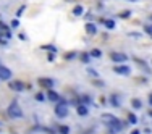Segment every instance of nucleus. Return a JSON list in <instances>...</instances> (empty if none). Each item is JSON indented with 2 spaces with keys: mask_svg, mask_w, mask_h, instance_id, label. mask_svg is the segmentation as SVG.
<instances>
[{
  "mask_svg": "<svg viewBox=\"0 0 152 134\" xmlns=\"http://www.w3.org/2000/svg\"><path fill=\"white\" fill-rule=\"evenodd\" d=\"M65 58H66L68 61H71L73 58H76V52H70V53H66V55H65Z\"/></svg>",
  "mask_w": 152,
  "mask_h": 134,
  "instance_id": "23",
  "label": "nucleus"
},
{
  "mask_svg": "<svg viewBox=\"0 0 152 134\" xmlns=\"http://www.w3.org/2000/svg\"><path fill=\"white\" fill-rule=\"evenodd\" d=\"M131 107L134 108V110H141V108H142V102H141V99H137V97L131 99Z\"/></svg>",
  "mask_w": 152,
  "mask_h": 134,
  "instance_id": "12",
  "label": "nucleus"
},
{
  "mask_svg": "<svg viewBox=\"0 0 152 134\" xmlns=\"http://www.w3.org/2000/svg\"><path fill=\"white\" fill-rule=\"evenodd\" d=\"M57 129H58V133H60V134H70V128H68L66 125H60Z\"/></svg>",
  "mask_w": 152,
  "mask_h": 134,
  "instance_id": "16",
  "label": "nucleus"
},
{
  "mask_svg": "<svg viewBox=\"0 0 152 134\" xmlns=\"http://www.w3.org/2000/svg\"><path fill=\"white\" fill-rule=\"evenodd\" d=\"M86 31H88V34L96 36V34H97V28H96V24H94V23H88V24H86Z\"/></svg>",
  "mask_w": 152,
  "mask_h": 134,
  "instance_id": "11",
  "label": "nucleus"
},
{
  "mask_svg": "<svg viewBox=\"0 0 152 134\" xmlns=\"http://www.w3.org/2000/svg\"><path fill=\"white\" fill-rule=\"evenodd\" d=\"M151 21H152V15H151Z\"/></svg>",
  "mask_w": 152,
  "mask_h": 134,
  "instance_id": "34",
  "label": "nucleus"
},
{
  "mask_svg": "<svg viewBox=\"0 0 152 134\" xmlns=\"http://www.w3.org/2000/svg\"><path fill=\"white\" fill-rule=\"evenodd\" d=\"M47 99L50 100V102H60V94L58 92H55L53 89H49V92H47Z\"/></svg>",
  "mask_w": 152,
  "mask_h": 134,
  "instance_id": "10",
  "label": "nucleus"
},
{
  "mask_svg": "<svg viewBox=\"0 0 152 134\" xmlns=\"http://www.w3.org/2000/svg\"><path fill=\"white\" fill-rule=\"evenodd\" d=\"M76 113H78L79 117H88L89 115V107L86 103H78L76 105Z\"/></svg>",
  "mask_w": 152,
  "mask_h": 134,
  "instance_id": "9",
  "label": "nucleus"
},
{
  "mask_svg": "<svg viewBox=\"0 0 152 134\" xmlns=\"http://www.w3.org/2000/svg\"><path fill=\"white\" fill-rule=\"evenodd\" d=\"M78 103H91V97H89V95H83L81 99H79Z\"/></svg>",
  "mask_w": 152,
  "mask_h": 134,
  "instance_id": "20",
  "label": "nucleus"
},
{
  "mask_svg": "<svg viewBox=\"0 0 152 134\" xmlns=\"http://www.w3.org/2000/svg\"><path fill=\"white\" fill-rule=\"evenodd\" d=\"M110 103L113 105V107H120V105H121V102L118 100V97L115 95V94H113V95H110Z\"/></svg>",
  "mask_w": 152,
  "mask_h": 134,
  "instance_id": "15",
  "label": "nucleus"
},
{
  "mask_svg": "<svg viewBox=\"0 0 152 134\" xmlns=\"http://www.w3.org/2000/svg\"><path fill=\"white\" fill-rule=\"evenodd\" d=\"M128 121H129V125H136V123H137V118H136V115L133 113V111H129V113H128Z\"/></svg>",
  "mask_w": 152,
  "mask_h": 134,
  "instance_id": "19",
  "label": "nucleus"
},
{
  "mask_svg": "<svg viewBox=\"0 0 152 134\" xmlns=\"http://www.w3.org/2000/svg\"><path fill=\"white\" fill-rule=\"evenodd\" d=\"M110 60L113 63H125L128 60V55L123 52H110Z\"/></svg>",
  "mask_w": 152,
  "mask_h": 134,
  "instance_id": "5",
  "label": "nucleus"
},
{
  "mask_svg": "<svg viewBox=\"0 0 152 134\" xmlns=\"http://www.w3.org/2000/svg\"><path fill=\"white\" fill-rule=\"evenodd\" d=\"M151 66H152V61H151Z\"/></svg>",
  "mask_w": 152,
  "mask_h": 134,
  "instance_id": "35",
  "label": "nucleus"
},
{
  "mask_svg": "<svg viewBox=\"0 0 152 134\" xmlns=\"http://www.w3.org/2000/svg\"><path fill=\"white\" fill-rule=\"evenodd\" d=\"M26 8V7H20V10H18V15H21V13H23V10Z\"/></svg>",
  "mask_w": 152,
  "mask_h": 134,
  "instance_id": "28",
  "label": "nucleus"
},
{
  "mask_svg": "<svg viewBox=\"0 0 152 134\" xmlns=\"http://www.w3.org/2000/svg\"><path fill=\"white\" fill-rule=\"evenodd\" d=\"M79 58H81L83 63H89L92 57H91V53H89V52H81V53H79Z\"/></svg>",
  "mask_w": 152,
  "mask_h": 134,
  "instance_id": "13",
  "label": "nucleus"
},
{
  "mask_svg": "<svg viewBox=\"0 0 152 134\" xmlns=\"http://www.w3.org/2000/svg\"><path fill=\"white\" fill-rule=\"evenodd\" d=\"M12 78H13V71L10 68H7L5 65L0 63V79L2 81H10Z\"/></svg>",
  "mask_w": 152,
  "mask_h": 134,
  "instance_id": "6",
  "label": "nucleus"
},
{
  "mask_svg": "<svg viewBox=\"0 0 152 134\" xmlns=\"http://www.w3.org/2000/svg\"><path fill=\"white\" fill-rule=\"evenodd\" d=\"M104 24H105L107 29H115V26H117V23H115L113 20H105V21H104Z\"/></svg>",
  "mask_w": 152,
  "mask_h": 134,
  "instance_id": "14",
  "label": "nucleus"
},
{
  "mask_svg": "<svg viewBox=\"0 0 152 134\" xmlns=\"http://www.w3.org/2000/svg\"><path fill=\"white\" fill-rule=\"evenodd\" d=\"M12 26H13V28H18V26H20V21H18V20H13Z\"/></svg>",
  "mask_w": 152,
  "mask_h": 134,
  "instance_id": "27",
  "label": "nucleus"
},
{
  "mask_svg": "<svg viewBox=\"0 0 152 134\" xmlns=\"http://www.w3.org/2000/svg\"><path fill=\"white\" fill-rule=\"evenodd\" d=\"M149 103H151V105H152V92H151V94H149Z\"/></svg>",
  "mask_w": 152,
  "mask_h": 134,
  "instance_id": "31",
  "label": "nucleus"
},
{
  "mask_svg": "<svg viewBox=\"0 0 152 134\" xmlns=\"http://www.w3.org/2000/svg\"><path fill=\"white\" fill-rule=\"evenodd\" d=\"M131 2H137V0H131Z\"/></svg>",
  "mask_w": 152,
  "mask_h": 134,
  "instance_id": "33",
  "label": "nucleus"
},
{
  "mask_svg": "<svg viewBox=\"0 0 152 134\" xmlns=\"http://www.w3.org/2000/svg\"><path fill=\"white\" fill-rule=\"evenodd\" d=\"M100 119H102L104 123H105L107 126H115V125H121V121L118 119L115 115H112V113H104V115H100Z\"/></svg>",
  "mask_w": 152,
  "mask_h": 134,
  "instance_id": "3",
  "label": "nucleus"
},
{
  "mask_svg": "<svg viewBox=\"0 0 152 134\" xmlns=\"http://www.w3.org/2000/svg\"><path fill=\"white\" fill-rule=\"evenodd\" d=\"M34 99L37 100V102H44V100H45V95H44L42 92H37V94H36V97H34Z\"/></svg>",
  "mask_w": 152,
  "mask_h": 134,
  "instance_id": "22",
  "label": "nucleus"
},
{
  "mask_svg": "<svg viewBox=\"0 0 152 134\" xmlns=\"http://www.w3.org/2000/svg\"><path fill=\"white\" fill-rule=\"evenodd\" d=\"M94 84H96V87H104V81H94Z\"/></svg>",
  "mask_w": 152,
  "mask_h": 134,
  "instance_id": "26",
  "label": "nucleus"
},
{
  "mask_svg": "<svg viewBox=\"0 0 152 134\" xmlns=\"http://www.w3.org/2000/svg\"><path fill=\"white\" fill-rule=\"evenodd\" d=\"M89 53H91V57H92V58H100V57H102V52H100L99 49H92Z\"/></svg>",
  "mask_w": 152,
  "mask_h": 134,
  "instance_id": "18",
  "label": "nucleus"
},
{
  "mask_svg": "<svg viewBox=\"0 0 152 134\" xmlns=\"http://www.w3.org/2000/svg\"><path fill=\"white\" fill-rule=\"evenodd\" d=\"M131 134H141V131H139V129H133Z\"/></svg>",
  "mask_w": 152,
  "mask_h": 134,
  "instance_id": "30",
  "label": "nucleus"
},
{
  "mask_svg": "<svg viewBox=\"0 0 152 134\" xmlns=\"http://www.w3.org/2000/svg\"><path fill=\"white\" fill-rule=\"evenodd\" d=\"M88 74H91L92 78H97V76H99V74H97V71H96V70H88Z\"/></svg>",
  "mask_w": 152,
  "mask_h": 134,
  "instance_id": "25",
  "label": "nucleus"
},
{
  "mask_svg": "<svg viewBox=\"0 0 152 134\" xmlns=\"http://www.w3.org/2000/svg\"><path fill=\"white\" fill-rule=\"evenodd\" d=\"M41 49H44V50H50L52 53H55V52H57V47H55V45H42Z\"/></svg>",
  "mask_w": 152,
  "mask_h": 134,
  "instance_id": "21",
  "label": "nucleus"
},
{
  "mask_svg": "<svg viewBox=\"0 0 152 134\" xmlns=\"http://www.w3.org/2000/svg\"><path fill=\"white\" fill-rule=\"evenodd\" d=\"M47 60H49V61H53V53H52V55L49 53V57H47Z\"/></svg>",
  "mask_w": 152,
  "mask_h": 134,
  "instance_id": "29",
  "label": "nucleus"
},
{
  "mask_svg": "<svg viewBox=\"0 0 152 134\" xmlns=\"http://www.w3.org/2000/svg\"><path fill=\"white\" fill-rule=\"evenodd\" d=\"M151 37H152V36H151Z\"/></svg>",
  "mask_w": 152,
  "mask_h": 134,
  "instance_id": "36",
  "label": "nucleus"
},
{
  "mask_svg": "<svg viewBox=\"0 0 152 134\" xmlns=\"http://www.w3.org/2000/svg\"><path fill=\"white\" fill-rule=\"evenodd\" d=\"M7 113H8V117H10V118H13V119H20V118H23V108L20 107L18 100H13V102L8 105V108H7Z\"/></svg>",
  "mask_w": 152,
  "mask_h": 134,
  "instance_id": "1",
  "label": "nucleus"
},
{
  "mask_svg": "<svg viewBox=\"0 0 152 134\" xmlns=\"http://www.w3.org/2000/svg\"><path fill=\"white\" fill-rule=\"evenodd\" d=\"M37 84L42 86V87H45V89H52L53 86H55V81H53L52 78H45V76H41V78H37Z\"/></svg>",
  "mask_w": 152,
  "mask_h": 134,
  "instance_id": "7",
  "label": "nucleus"
},
{
  "mask_svg": "<svg viewBox=\"0 0 152 134\" xmlns=\"http://www.w3.org/2000/svg\"><path fill=\"white\" fill-rule=\"evenodd\" d=\"M8 87L12 89V90H15V92H23L24 89H26V84H24L23 81H10L8 82Z\"/></svg>",
  "mask_w": 152,
  "mask_h": 134,
  "instance_id": "8",
  "label": "nucleus"
},
{
  "mask_svg": "<svg viewBox=\"0 0 152 134\" xmlns=\"http://www.w3.org/2000/svg\"><path fill=\"white\" fill-rule=\"evenodd\" d=\"M149 117L152 118V108H151V110H149Z\"/></svg>",
  "mask_w": 152,
  "mask_h": 134,
  "instance_id": "32",
  "label": "nucleus"
},
{
  "mask_svg": "<svg viewBox=\"0 0 152 134\" xmlns=\"http://www.w3.org/2000/svg\"><path fill=\"white\" fill-rule=\"evenodd\" d=\"M113 73H117V74H120V76H129L131 74V68L128 66V65H115L113 66Z\"/></svg>",
  "mask_w": 152,
  "mask_h": 134,
  "instance_id": "4",
  "label": "nucleus"
},
{
  "mask_svg": "<svg viewBox=\"0 0 152 134\" xmlns=\"http://www.w3.org/2000/svg\"><path fill=\"white\" fill-rule=\"evenodd\" d=\"M55 117L57 118H66L68 117V105L63 102V100H60V102H57L55 105Z\"/></svg>",
  "mask_w": 152,
  "mask_h": 134,
  "instance_id": "2",
  "label": "nucleus"
},
{
  "mask_svg": "<svg viewBox=\"0 0 152 134\" xmlns=\"http://www.w3.org/2000/svg\"><path fill=\"white\" fill-rule=\"evenodd\" d=\"M83 12H84V8H83L81 5H76L75 8H73V15H76V16H81Z\"/></svg>",
  "mask_w": 152,
  "mask_h": 134,
  "instance_id": "17",
  "label": "nucleus"
},
{
  "mask_svg": "<svg viewBox=\"0 0 152 134\" xmlns=\"http://www.w3.org/2000/svg\"><path fill=\"white\" fill-rule=\"evenodd\" d=\"M144 31H146V34L152 36V24H146V26H144Z\"/></svg>",
  "mask_w": 152,
  "mask_h": 134,
  "instance_id": "24",
  "label": "nucleus"
}]
</instances>
